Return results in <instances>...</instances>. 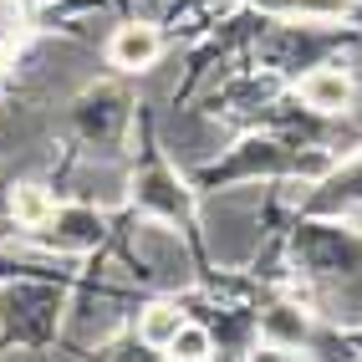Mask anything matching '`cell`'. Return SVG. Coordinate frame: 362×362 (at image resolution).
I'll use <instances>...</instances> for the list:
<instances>
[{"instance_id": "1", "label": "cell", "mask_w": 362, "mask_h": 362, "mask_svg": "<svg viewBox=\"0 0 362 362\" xmlns=\"http://www.w3.org/2000/svg\"><path fill=\"white\" fill-rule=\"evenodd\" d=\"M112 250H117V271L133 286H148V291H194L199 286V260L179 235V220L138 209L123 220Z\"/></svg>"}, {"instance_id": "2", "label": "cell", "mask_w": 362, "mask_h": 362, "mask_svg": "<svg viewBox=\"0 0 362 362\" xmlns=\"http://www.w3.org/2000/svg\"><path fill=\"white\" fill-rule=\"evenodd\" d=\"M62 276H6L0 281V352H46L62 342L66 322V291Z\"/></svg>"}, {"instance_id": "3", "label": "cell", "mask_w": 362, "mask_h": 362, "mask_svg": "<svg viewBox=\"0 0 362 362\" xmlns=\"http://www.w3.org/2000/svg\"><path fill=\"white\" fill-rule=\"evenodd\" d=\"M332 168V153L317 143H291V138H240L225 158L189 168L199 189H225V184H250V179H317Z\"/></svg>"}, {"instance_id": "4", "label": "cell", "mask_w": 362, "mask_h": 362, "mask_svg": "<svg viewBox=\"0 0 362 362\" xmlns=\"http://www.w3.org/2000/svg\"><path fill=\"white\" fill-rule=\"evenodd\" d=\"M209 204L199 209V220H204V245L209 255L225 265V271H235V265H245L260 255V225H265V189L255 184H225V189H209Z\"/></svg>"}, {"instance_id": "5", "label": "cell", "mask_w": 362, "mask_h": 362, "mask_svg": "<svg viewBox=\"0 0 362 362\" xmlns=\"http://www.w3.org/2000/svg\"><path fill=\"white\" fill-rule=\"evenodd\" d=\"M291 265L317 286H342L362 276V235L332 214H301L291 230Z\"/></svg>"}, {"instance_id": "6", "label": "cell", "mask_w": 362, "mask_h": 362, "mask_svg": "<svg viewBox=\"0 0 362 362\" xmlns=\"http://www.w3.org/2000/svg\"><path fill=\"white\" fill-rule=\"evenodd\" d=\"M133 311V291L117 286L112 271H92L66 301V322H62V347H77V352H103L117 327L128 322Z\"/></svg>"}, {"instance_id": "7", "label": "cell", "mask_w": 362, "mask_h": 362, "mask_svg": "<svg viewBox=\"0 0 362 362\" xmlns=\"http://www.w3.org/2000/svg\"><path fill=\"white\" fill-rule=\"evenodd\" d=\"M66 117H71V133H77L92 153L112 158L133 133V98L112 82H98V87H87L82 98H71Z\"/></svg>"}, {"instance_id": "8", "label": "cell", "mask_w": 362, "mask_h": 362, "mask_svg": "<svg viewBox=\"0 0 362 362\" xmlns=\"http://www.w3.org/2000/svg\"><path fill=\"white\" fill-rule=\"evenodd\" d=\"M327 26H332V21H286L281 16L276 26L260 36V46H255L260 62H265V71H286V77L296 71V77H301L306 66L327 62L337 46L347 41L342 31H327Z\"/></svg>"}, {"instance_id": "9", "label": "cell", "mask_w": 362, "mask_h": 362, "mask_svg": "<svg viewBox=\"0 0 362 362\" xmlns=\"http://www.w3.org/2000/svg\"><path fill=\"white\" fill-rule=\"evenodd\" d=\"M107 214L103 204H87V199H71V204H57V214L46 220L41 230H31L36 245H46L52 255H66V260H87L107 245Z\"/></svg>"}, {"instance_id": "10", "label": "cell", "mask_w": 362, "mask_h": 362, "mask_svg": "<svg viewBox=\"0 0 362 362\" xmlns=\"http://www.w3.org/2000/svg\"><path fill=\"white\" fill-rule=\"evenodd\" d=\"M296 103L311 112V117H347L357 107V77L342 66V62H317V66H306L301 77H296Z\"/></svg>"}, {"instance_id": "11", "label": "cell", "mask_w": 362, "mask_h": 362, "mask_svg": "<svg viewBox=\"0 0 362 362\" xmlns=\"http://www.w3.org/2000/svg\"><path fill=\"white\" fill-rule=\"evenodd\" d=\"M362 209V148L347 158H332L327 174H317L311 194H301V214H332V220H347Z\"/></svg>"}, {"instance_id": "12", "label": "cell", "mask_w": 362, "mask_h": 362, "mask_svg": "<svg viewBox=\"0 0 362 362\" xmlns=\"http://www.w3.org/2000/svg\"><path fill=\"white\" fill-rule=\"evenodd\" d=\"M255 347L265 357H301L317 347V327H311L306 306H291V301H276L255 311Z\"/></svg>"}, {"instance_id": "13", "label": "cell", "mask_w": 362, "mask_h": 362, "mask_svg": "<svg viewBox=\"0 0 362 362\" xmlns=\"http://www.w3.org/2000/svg\"><path fill=\"white\" fill-rule=\"evenodd\" d=\"M133 204L148 209V214H163V220H189L194 214V199H189L179 168L163 163V158H148L133 174Z\"/></svg>"}, {"instance_id": "14", "label": "cell", "mask_w": 362, "mask_h": 362, "mask_svg": "<svg viewBox=\"0 0 362 362\" xmlns=\"http://www.w3.org/2000/svg\"><path fill=\"white\" fill-rule=\"evenodd\" d=\"M158 57H163V31L153 26L148 16L123 21V26L112 31V41H107V62L117 71H148Z\"/></svg>"}, {"instance_id": "15", "label": "cell", "mask_w": 362, "mask_h": 362, "mask_svg": "<svg viewBox=\"0 0 362 362\" xmlns=\"http://www.w3.org/2000/svg\"><path fill=\"white\" fill-rule=\"evenodd\" d=\"M189 322V311H184V301L174 296V291H158L148 306H138V317H133V332H138V342L148 347V352H168V342L179 337V327Z\"/></svg>"}, {"instance_id": "16", "label": "cell", "mask_w": 362, "mask_h": 362, "mask_svg": "<svg viewBox=\"0 0 362 362\" xmlns=\"http://www.w3.org/2000/svg\"><path fill=\"white\" fill-rule=\"evenodd\" d=\"M57 214V194L46 184H16L11 189V220H16V230H41L46 220Z\"/></svg>"}, {"instance_id": "17", "label": "cell", "mask_w": 362, "mask_h": 362, "mask_svg": "<svg viewBox=\"0 0 362 362\" xmlns=\"http://www.w3.org/2000/svg\"><path fill=\"white\" fill-rule=\"evenodd\" d=\"M163 357H174V362H204V357H220V342H214L209 322H194V317H189V322L179 327V337L168 342Z\"/></svg>"}, {"instance_id": "18", "label": "cell", "mask_w": 362, "mask_h": 362, "mask_svg": "<svg viewBox=\"0 0 362 362\" xmlns=\"http://www.w3.org/2000/svg\"><path fill=\"white\" fill-rule=\"evenodd\" d=\"M260 11L286 16V21H342L352 0H260Z\"/></svg>"}, {"instance_id": "19", "label": "cell", "mask_w": 362, "mask_h": 362, "mask_svg": "<svg viewBox=\"0 0 362 362\" xmlns=\"http://www.w3.org/2000/svg\"><path fill=\"white\" fill-rule=\"evenodd\" d=\"M6 225H16L11 220V184H0V230H6Z\"/></svg>"}, {"instance_id": "20", "label": "cell", "mask_w": 362, "mask_h": 362, "mask_svg": "<svg viewBox=\"0 0 362 362\" xmlns=\"http://www.w3.org/2000/svg\"><path fill=\"white\" fill-rule=\"evenodd\" d=\"M357 107H362V77H357Z\"/></svg>"}]
</instances>
